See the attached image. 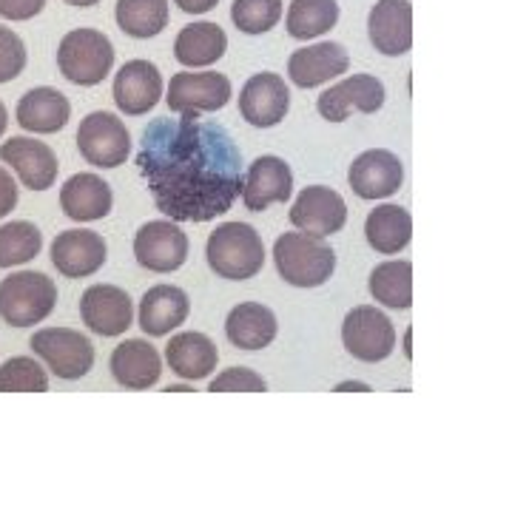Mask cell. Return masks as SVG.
Listing matches in <instances>:
<instances>
[{
	"label": "cell",
	"mask_w": 512,
	"mask_h": 512,
	"mask_svg": "<svg viewBox=\"0 0 512 512\" xmlns=\"http://www.w3.org/2000/svg\"><path fill=\"white\" fill-rule=\"evenodd\" d=\"M137 168L157 211L171 222H211L242 194V154L234 137L197 114L160 117L143 131Z\"/></svg>",
	"instance_id": "obj_1"
},
{
	"label": "cell",
	"mask_w": 512,
	"mask_h": 512,
	"mask_svg": "<svg viewBox=\"0 0 512 512\" xmlns=\"http://www.w3.org/2000/svg\"><path fill=\"white\" fill-rule=\"evenodd\" d=\"M205 256L214 274L231 282H242V279H254L262 271L265 245L248 222H222L208 237Z\"/></svg>",
	"instance_id": "obj_2"
},
{
	"label": "cell",
	"mask_w": 512,
	"mask_h": 512,
	"mask_svg": "<svg viewBox=\"0 0 512 512\" xmlns=\"http://www.w3.org/2000/svg\"><path fill=\"white\" fill-rule=\"evenodd\" d=\"M274 262L279 276L293 288H319L336 271V254L328 242L302 231L276 239Z\"/></svg>",
	"instance_id": "obj_3"
},
{
	"label": "cell",
	"mask_w": 512,
	"mask_h": 512,
	"mask_svg": "<svg viewBox=\"0 0 512 512\" xmlns=\"http://www.w3.org/2000/svg\"><path fill=\"white\" fill-rule=\"evenodd\" d=\"M55 305V279L40 271H18L0 282V319L12 328L40 325Z\"/></svg>",
	"instance_id": "obj_4"
},
{
	"label": "cell",
	"mask_w": 512,
	"mask_h": 512,
	"mask_svg": "<svg viewBox=\"0 0 512 512\" xmlns=\"http://www.w3.org/2000/svg\"><path fill=\"white\" fill-rule=\"evenodd\" d=\"M114 66V46L97 29H72L57 46V69L74 86H97Z\"/></svg>",
	"instance_id": "obj_5"
},
{
	"label": "cell",
	"mask_w": 512,
	"mask_h": 512,
	"mask_svg": "<svg viewBox=\"0 0 512 512\" xmlns=\"http://www.w3.org/2000/svg\"><path fill=\"white\" fill-rule=\"evenodd\" d=\"M29 348L46 362V367L57 379H83L94 365V345L89 336L72 328H43L37 330L29 342Z\"/></svg>",
	"instance_id": "obj_6"
},
{
	"label": "cell",
	"mask_w": 512,
	"mask_h": 512,
	"mask_svg": "<svg viewBox=\"0 0 512 512\" xmlns=\"http://www.w3.org/2000/svg\"><path fill=\"white\" fill-rule=\"evenodd\" d=\"M77 148L86 163L97 168H117L131 154V134L117 114L92 111L77 128Z\"/></svg>",
	"instance_id": "obj_7"
},
{
	"label": "cell",
	"mask_w": 512,
	"mask_h": 512,
	"mask_svg": "<svg viewBox=\"0 0 512 512\" xmlns=\"http://www.w3.org/2000/svg\"><path fill=\"white\" fill-rule=\"evenodd\" d=\"M342 342L353 359L359 362H384L396 348V328L393 322L373 305H359L345 316Z\"/></svg>",
	"instance_id": "obj_8"
},
{
	"label": "cell",
	"mask_w": 512,
	"mask_h": 512,
	"mask_svg": "<svg viewBox=\"0 0 512 512\" xmlns=\"http://www.w3.org/2000/svg\"><path fill=\"white\" fill-rule=\"evenodd\" d=\"M231 80L220 72H177L168 83V109L174 114H205L220 111L231 100Z\"/></svg>",
	"instance_id": "obj_9"
},
{
	"label": "cell",
	"mask_w": 512,
	"mask_h": 512,
	"mask_svg": "<svg viewBox=\"0 0 512 512\" xmlns=\"http://www.w3.org/2000/svg\"><path fill=\"white\" fill-rule=\"evenodd\" d=\"M134 256L146 271H154V274L180 271L188 259V237L177 222H146L134 237Z\"/></svg>",
	"instance_id": "obj_10"
},
{
	"label": "cell",
	"mask_w": 512,
	"mask_h": 512,
	"mask_svg": "<svg viewBox=\"0 0 512 512\" xmlns=\"http://www.w3.org/2000/svg\"><path fill=\"white\" fill-rule=\"evenodd\" d=\"M291 222L296 231L311 237H333L348 222V205L328 185H308L291 208Z\"/></svg>",
	"instance_id": "obj_11"
},
{
	"label": "cell",
	"mask_w": 512,
	"mask_h": 512,
	"mask_svg": "<svg viewBox=\"0 0 512 512\" xmlns=\"http://www.w3.org/2000/svg\"><path fill=\"white\" fill-rule=\"evenodd\" d=\"M384 83L373 74H350L342 83L330 86L328 92L316 100L319 114L330 123H345L353 111L376 114L384 106Z\"/></svg>",
	"instance_id": "obj_12"
},
{
	"label": "cell",
	"mask_w": 512,
	"mask_h": 512,
	"mask_svg": "<svg viewBox=\"0 0 512 512\" xmlns=\"http://www.w3.org/2000/svg\"><path fill=\"white\" fill-rule=\"evenodd\" d=\"M348 183L362 200H387L404 183L402 160L387 148H370L359 154L348 171Z\"/></svg>",
	"instance_id": "obj_13"
},
{
	"label": "cell",
	"mask_w": 512,
	"mask_h": 512,
	"mask_svg": "<svg viewBox=\"0 0 512 512\" xmlns=\"http://www.w3.org/2000/svg\"><path fill=\"white\" fill-rule=\"evenodd\" d=\"M291 109V92L274 72L254 74L239 92V114L256 128H274Z\"/></svg>",
	"instance_id": "obj_14"
},
{
	"label": "cell",
	"mask_w": 512,
	"mask_h": 512,
	"mask_svg": "<svg viewBox=\"0 0 512 512\" xmlns=\"http://www.w3.org/2000/svg\"><path fill=\"white\" fill-rule=\"evenodd\" d=\"M109 259L106 239L89 228H72L57 234L52 242V265L69 279H86L97 274Z\"/></svg>",
	"instance_id": "obj_15"
},
{
	"label": "cell",
	"mask_w": 512,
	"mask_h": 512,
	"mask_svg": "<svg viewBox=\"0 0 512 512\" xmlns=\"http://www.w3.org/2000/svg\"><path fill=\"white\" fill-rule=\"evenodd\" d=\"M293 194V171L282 157H256L245 171L242 183V202L248 211L262 214L274 202H288Z\"/></svg>",
	"instance_id": "obj_16"
},
{
	"label": "cell",
	"mask_w": 512,
	"mask_h": 512,
	"mask_svg": "<svg viewBox=\"0 0 512 512\" xmlns=\"http://www.w3.org/2000/svg\"><path fill=\"white\" fill-rule=\"evenodd\" d=\"M80 316L97 336H120L134 322V302L117 285H92L80 299Z\"/></svg>",
	"instance_id": "obj_17"
},
{
	"label": "cell",
	"mask_w": 512,
	"mask_h": 512,
	"mask_svg": "<svg viewBox=\"0 0 512 512\" xmlns=\"http://www.w3.org/2000/svg\"><path fill=\"white\" fill-rule=\"evenodd\" d=\"M163 97V74L151 60H128L114 74V103L128 117L148 114Z\"/></svg>",
	"instance_id": "obj_18"
},
{
	"label": "cell",
	"mask_w": 512,
	"mask_h": 512,
	"mask_svg": "<svg viewBox=\"0 0 512 512\" xmlns=\"http://www.w3.org/2000/svg\"><path fill=\"white\" fill-rule=\"evenodd\" d=\"M367 35L376 52L387 57H402L413 46V6L410 0H379L370 9Z\"/></svg>",
	"instance_id": "obj_19"
},
{
	"label": "cell",
	"mask_w": 512,
	"mask_h": 512,
	"mask_svg": "<svg viewBox=\"0 0 512 512\" xmlns=\"http://www.w3.org/2000/svg\"><path fill=\"white\" fill-rule=\"evenodd\" d=\"M0 160L12 165L18 180L29 191H46L57 180V157L52 148L32 137H12L0 146Z\"/></svg>",
	"instance_id": "obj_20"
},
{
	"label": "cell",
	"mask_w": 512,
	"mask_h": 512,
	"mask_svg": "<svg viewBox=\"0 0 512 512\" xmlns=\"http://www.w3.org/2000/svg\"><path fill=\"white\" fill-rule=\"evenodd\" d=\"M348 66V49L342 43L325 40V43L296 49L288 60V74L299 89H316V86L348 72Z\"/></svg>",
	"instance_id": "obj_21"
},
{
	"label": "cell",
	"mask_w": 512,
	"mask_h": 512,
	"mask_svg": "<svg viewBox=\"0 0 512 512\" xmlns=\"http://www.w3.org/2000/svg\"><path fill=\"white\" fill-rule=\"evenodd\" d=\"M111 376L128 390H148L163 376V359L146 339H126L111 353Z\"/></svg>",
	"instance_id": "obj_22"
},
{
	"label": "cell",
	"mask_w": 512,
	"mask_h": 512,
	"mask_svg": "<svg viewBox=\"0 0 512 512\" xmlns=\"http://www.w3.org/2000/svg\"><path fill=\"white\" fill-rule=\"evenodd\" d=\"M111 185L97 174H74L60 188V208L74 222H97L111 214Z\"/></svg>",
	"instance_id": "obj_23"
},
{
	"label": "cell",
	"mask_w": 512,
	"mask_h": 512,
	"mask_svg": "<svg viewBox=\"0 0 512 512\" xmlns=\"http://www.w3.org/2000/svg\"><path fill=\"white\" fill-rule=\"evenodd\" d=\"M165 362L185 382H200L217 370L220 350L205 333L185 330V333L171 336V342L165 345Z\"/></svg>",
	"instance_id": "obj_24"
},
{
	"label": "cell",
	"mask_w": 512,
	"mask_h": 512,
	"mask_svg": "<svg viewBox=\"0 0 512 512\" xmlns=\"http://www.w3.org/2000/svg\"><path fill=\"white\" fill-rule=\"evenodd\" d=\"M191 313V299L183 288L157 285L140 299V328L146 336H168Z\"/></svg>",
	"instance_id": "obj_25"
},
{
	"label": "cell",
	"mask_w": 512,
	"mask_h": 512,
	"mask_svg": "<svg viewBox=\"0 0 512 512\" xmlns=\"http://www.w3.org/2000/svg\"><path fill=\"white\" fill-rule=\"evenodd\" d=\"M15 114H18L20 128L32 134H55L60 128H66L72 117V106L63 92H57L52 86H40L20 97Z\"/></svg>",
	"instance_id": "obj_26"
},
{
	"label": "cell",
	"mask_w": 512,
	"mask_h": 512,
	"mask_svg": "<svg viewBox=\"0 0 512 512\" xmlns=\"http://www.w3.org/2000/svg\"><path fill=\"white\" fill-rule=\"evenodd\" d=\"M276 316L262 302H242L225 319V336L239 350H262L276 339Z\"/></svg>",
	"instance_id": "obj_27"
},
{
	"label": "cell",
	"mask_w": 512,
	"mask_h": 512,
	"mask_svg": "<svg viewBox=\"0 0 512 512\" xmlns=\"http://www.w3.org/2000/svg\"><path fill=\"white\" fill-rule=\"evenodd\" d=\"M365 237L376 254H399L413 239V217L402 205H379L367 214Z\"/></svg>",
	"instance_id": "obj_28"
},
{
	"label": "cell",
	"mask_w": 512,
	"mask_h": 512,
	"mask_svg": "<svg viewBox=\"0 0 512 512\" xmlns=\"http://www.w3.org/2000/svg\"><path fill=\"white\" fill-rule=\"evenodd\" d=\"M225 49H228V37L222 32V26L200 20V23H188L177 35L174 57L188 69H205V66H214L225 55Z\"/></svg>",
	"instance_id": "obj_29"
},
{
	"label": "cell",
	"mask_w": 512,
	"mask_h": 512,
	"mask_svg": "<svg viewBox=\"0 0 512 512\" xmlns=\"http://www.w3.org/2000/svg\"><path fill=\"white\" fill-rule=\"evenodd\" d=\"M367 288L376 302L393 311H407L413 305V265L407 259H390L373 268Z\"/></svg>",
	"instance_id": "obj_30"
},
{
	"label": "cell",
	"mask_w": 512,
	"mask_h": 512,
	"mask_svg": "<svg viewBox=\"0 0 512 512\" xmlns=\"http://www.w3.org/2000/svg\"><path fill=\"white\" fill-rule=\"evenodd\" d=\"M114 15L128 37L148 40L168 26V0H117Z\"/></svg>",
	"instance_id": "obj_31"
},
{
	"label": "cell",
	"mask_w": 512,
	"mask_h": 512,
	"mask_svg": "<svg viewBox=\"0 0 512 512\" xmlns=\"http://www.w3.org/2000/svg\"><path fill=\"white\" fill-rule=\"evenodd\" d=\"M339 20L336 0H293L288 9V35L296 40H311L330 32Z\"/></svg>",
	"instance_id": "obj_32"
},
{
	"label": "cell",
	"mask_w": 512,
	"mask_h": 512,
	"mask_svg": "<svg viewBox=\"0 0 512 512\" xmlns=\"http://www.w3.org/2000/svg\"><path fill=\"white\" fill-rule=\"evenodd\" d=\"M43 248V234L35 222H6L0 225V268L26 265Z\"/></svg>",
	"instance_id": "obj_33"
},
{
	"label": "cell",
	"mask_w": 512,
	"mask_h": 512,
	"mask_svg": "<svg viewBox=\"0 0 512 512\" xmlns=\"http://www.w3.org/2000/svg\"><path fill=\"white\" fill-rule=\"evenodd\" d=\"M49 376L32 356H12L0 365V393H46Z\"/></svg>",
	"instance_id": "obj_34"
},
{
	"label": "cell",
	"mask_w": 512,
	"mask_h": 512,
	"mask_svg": "<svg viewBox=\"0 0 512 512\" xmlns=\"http://www.w3.org/2000/svg\"><path fill=\"white\" fill-rule=\"evenodd\" d=\"M282 18V0H234L231 20L245 35H265Z\"/></svg>",
	"instance_id": "obj_35"
},
{
	"label": "cell",
	"mask_w": 512,
	"mask_h": 512,
	"mask_svg": "<svg viewBox=\"0 0 512 512\" xmlns=\"http://www.w3.org/2000/svg\"><path fill=\"white\" fill-rule=\"evenodd\" d=\"M265 390L268 382L251 367H228L208 384V393H265Z\"/></svg>",
	"instance_id": "obj_36"
},
{
	"label": "cell",
	"mask_w": 512,
	"mask_h": 512,
	"mask_svg": "<svg viewBox=\"0 0 512 512\" xmlns=\"http://www.w3.org/2000/svg\"><path fill=\"white\" fill-rule=\"evenodd\" d=\"M26 69V46L12 29L0 26V83H9Z\"/></svg>",
	"instance_id": "obj_37"
},
{
	"label": "cell",
	"mask_w": 512,
	"mask_h": 512,
	"mask_svg": "<svg viewBox=\"0 0 512 512\" xmlns=\"http://www.w3.org/2000/svg\"><path fill=\"white\" fill-rule=\"evenodd\" d=\"M46 0H0V18L3 20H32L43 12Z\"/></svg>",
	"instance_id": "obj_38"
},
{
	"label": "cell",
	"mask_w": 512,
	"mask_h": 512,
	"mask_svg": "<svg viewBox=\"0 0 512 512\" xmlns=\"http://www.w3.org/2000/svg\"><path fill=\"white\" fill-rule=\"evenodd\" d=\"M18 205V183L12 180V174L0 165V220L6 214H12Z\"/></svg>",
	"instance_id": "obj_39"
},
{
	"label": "cell",
	"mask_w": 512,
	"mask_h": 512,
	"mask_svg": "<svg viewBox=\"0 0 512 512\" xmlns=\"http://www.w3.org/2000/svg\"><path fill=\"white\" fill-rule=\"evenodd\" d=\"M183 12L188 15H205V12H211L220 0H174Z\"/></svg>",
	"instance_id": "obj_40"
},
{
	"label": "cell",
	"mask_w": 512,
	"mask_h": 512,
	"mask_svg": "<svg viewBox=\"0 0 512 512\" xmlns=\"http://www.w3.org/2000/svg\"><path fill=\"white\" fill-rule=\"evenodd\" d=\"M345 390H362V393H370V387L362 382H342L336 387V393H345Z\"/></svg>",
	"instance_id": "obj_41"
},
{
	"label": "cell",
	"mask_w": 512,
	"mask_h": 512,
	"mask_svg": "<svg viewBox=\"0 0 512 512\" xmlns=\"http://www.w3.org/2000/svg\"><path fill=\"white\" fill-rule=\"evenodd\" d=\"M6 126H9V111H6V106L0 103V137L6 134Z\"/></svg>",
	"instance_id": "obj_42"
},
{
	"label": "cell",
	"mask_w": 512,
	"mask_h": 512,
	"mask_svg": "<svg viewBox=\"0 0 512 512\" xmlns=\"http://www.w3.org/2000/svg\"><path fill=\"white\" fill-rule=\"evenodd\" d=\"M66 3H69V6H77V9H92L100 0H66Z\"/></svg>",
	"instance_id": "obj_43"
},
{
	"label": "cell",
	"mask_w": 512,
	"mask_h": 512,
	"mask_svg": "<svg viewBox=\"0 0 512 512\" xmlns=\"http://www.w3.org/2000/svg\"><path fill=\"white\" fill-rule=\"evenodd\" d=\"M165 393H191V387H185V384H171V387H165Z\"/></svg>",
	"instance_id": "obj_44"
},
{
	"label": "cell",
	"mask_w": 512,
	"mask_h": 512,
	"mask_svg": "<svg viewBox=\"0 0 512 512\" xmlns=\"http://www.w3.org/2000/svg\"><path fill=\"white\" fill-rule=\"evenodd\" d=\"M404 356H407V359L413 356V350H410V330L404 333Z\"/></svg>",
	"instance_id": "obj_45"
}]
</instances>
